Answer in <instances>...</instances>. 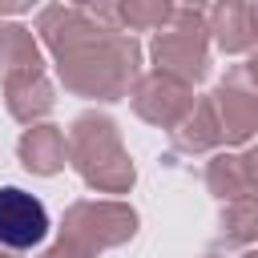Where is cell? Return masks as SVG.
Here are the masks:
<instances>
[{"mask_svg":"<svg viewBox=\"0 0 258 258\" xmlns=\"http://www.w3.org/2000/svg\"><path fill=\"white\" fill-rule=\"evenodd\" d=\"M48 238V210L20 185H0V246L32 250Z\"/></svg>","mask_w":258,"mask_h":258,"instance_id":"obj_1","label":"cell"}]
</instances>
